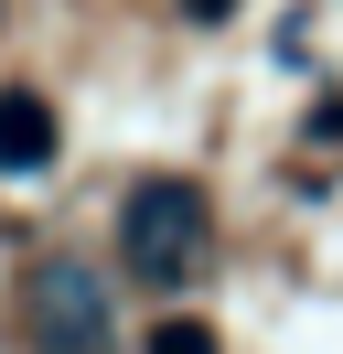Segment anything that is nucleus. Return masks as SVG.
<instances>
[{
    "label": "nucleus",
    "mask_w": 343,
    "mask_h": 354,
    "mask_svg": "<svg viewBox=\"0 0 343 354\" xmlns=\"http://www.w3.org/2000/svg\"><path fill=\"white\" fill-rule=\"evenodd\" d=\"M33 344H43V354H118L97 268H75V258H43V268H33Z\"/></svg>",
    "instance_id": "obj_2"
},
{
    "label": "nucleus",
    "mask_w": 343,
    "mask_h": 354,
    "mask_svg": "<svg viewBox=\"0 0 343 354\" xmlns=\"http://www.w3.org/2000/svg\"><path fill=\"white\" fill-rule=\"evenodd\" d=\"M183 11H193V22H225V11H236V0H183Z\"/></svg>",
    "instance_id": "obj_5"
},
{
    "label": "nucleus",
    "mask_w": 343,
    "mask_h": 354,
    "mask_svg": "<svg viewBox=\"0 0 343 354\" xmlns=\"http://www.w3.org/2000/svg\"><path fill=\"white\" fill-rule=\"evenodd\" d=\"M140 354H214V322H193V311H172V322H150Z\"/></svg>",
    "instance_id": "obj_4"
},
{
    "label": "nucleus",
    "mask_w": 343,
    "mask_h": 354,
    "mask_svg": "<svg viewBox=\"0 0 343 354\" xmlns=\"http://www.w3.org/2000/svg\"><path fill=\"white\" fill-rule=\"evenodd\" d=\"M54 161V108L43 86H0V172H43Z\"/></svg>",
    "instance_id": "obj_3"
},
{
    "label": "nucleus",
    "mask_w": 343,
    "mask_h": 354,
    "mask_svg": "<svg viewBox=\"0 0 343 354\" xmlns=\"http://www.w3.org/2000/svg\"><path fill=\"white\" fill-rule=\"evenodd\" d=\"M118 247H129V279L183 290L193 268L214 258V215H204V194H193L183 172H150L140 194L118 204Z\"/></svg>",
    "instance_id": "obj_1"
}]
</instances>
